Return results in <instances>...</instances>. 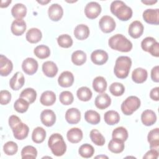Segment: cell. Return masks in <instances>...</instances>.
I'll return each instance as SVG.
<instances>
[{"mask_svg": "<svg viewBox=\"0 0 159 159\" xmlns=\"http://www.w3.org/2000/svg\"><path fill=\"white\" fill-rule=\"evenodd\" d=\"M58 70V67L53 61H47L42 65V71L48 77H54L57 74Z\"/></svg>", "mask_w": 159, "mask_h": 159, "instance_id": "obj_23", "label": "cell"}, {"mask_svg": "<svg viewBox=\"0 0 159 159\" xmlns=\"http://www.w3.org/2000/svg\"><path fill=\"white\" fill-rule=\"evenodd\" d=\"M45 137L46 131L43 128L37 127L34 129L32 134V139L34 142L36 143H40L44 141Z\"/></svg>", "mask_w": 159, "mask_h": 159, "instance_id": "obj_33", "label": "cell"}, {"mask_svg": "<svg viewBox=\"0 0 159 159\" xmlns=\"http://www.w3.org/2000/svg\"><path fill=\"white\" fill-rule=\"evenodd\" d=\"M109 46L113 50L128 52L132 48V42L122 34H116L112 36L108 41Z\"/></svg>", "mask_w": 159, "mask_h": 159, "instance_id": "obj_3", "label": "cell"}, {"mask_svg": "<svg viewBox=\"0 0 159 159\" xmlns=\"http://www.w3.org/2000/svg\"><path fill=\"white\" fill-rule=\"evenodd\" d=\"M150 149L158 151L159 148V129L155 128L150 130L147 136Z\"/></svg>", "mask_w": 159, "mask_h": 159, "instance_id": "obj_20", "label": "cell"}, {"mask_svg": "<svg viewBox=\"0 0 159 159\" xmlns=\"http://www.w3.org/2000/svg\"><path fill=\"white\" fill-rule=\"evenodd\" d=\"M89 136L92 142L96 145L102 146L105 143V139L104 136L97 129H93L91 130Z\"/></svg>", "mask_w": 159, "mask_h": 159, "instance_id": "obj_40", "label": "cell"}, {"mask_svg": "<svg viewBox=\"0 0 159 159\" xmlns=\"http://www.w3.org/2000/svg\"><path fill=\"white\" fill-rule=\"evenodd\" d=\"M11 99V94L7 90H1L0 92V102L2 105L7 104Z\"/></svg>", "mask_w": 159, "mask_h": 159, "instance_id": "obj_49", "label": "cell"}, {"mask_svg": "<svg viewBox=\"0 0 159 159\" xmlns=\"http://www.w3.org/2000/svg\"><path fill=\"white\" fill-rule=\"evenodd\" d=\"M11 3V0H6V1H1V8H4V7H7V6H9V5Z\"/></svg>", "mask_w": 159, "mask_h": 159, "instance_id": "obj_54", "label": "cell"}, {"mask_svg": "<svg viewBox=\"0 0 159 159\" xmlns=\"http://www.w3.org/2000/svg\"><path fill=\"white\" fill-rule=\"evenodd\" d=\"M74 82V76L71 72L68 71H65L62 72L58 78V84L63 88H68L71 86Z\"/></svg>", "mask_w": 159, "mask_h": 159, "instance_id": "obj_16", "label": "cell"}, {"mask_svg": "<svg viewBox=\"0 0 159 159\" xmlns=\"http://www.w3.org/2000/svg\"><path fill=\"white\" fill-rule=\"evenodd\" d=\"M65 119L70 124H76L81 119V113L77 108L72 107L68 109L65 113Z\"/></svg>", "mask_w": 159, "mask_h": 159, "instance_id": "obj_18", "label": "cell"}, {"mask_svg": "<svg viewBox=\"0 0 159 159\" xmlns=\"http://www.w3.org/2000/svg\"><path fill=\"white\" fill-rule=\"evenodd\" d=\"M143 19L148 24L158 25L159 24V9H146L143 12Z\"/></svg>", "mask_w": 159, "mask_h": 159, "instance_id": "obj_9", "label": "cell"}, {"mask_svg": "<svg viewBox=\"0 0 159 159\" xmlns=\"http://www.w3.org/2000/svg\"><path fill=\"white\" fill-rule=\"evenodd\" d=\"M37 156V151L36 148L32 145H27L24 147L21 151L22 158H35Z\"/></svg>", "mask_w": 159, "mask_h": 159, "instance_id": "obj_42", "label": "cell"}, {"mask_svg": "<svg viewBox=\"0 0 159 159\" xmlns=\"http://www.w3.org/2000/svg\"><path fill=\"white\" fill-rule=\"evenodd\" d=\"M71 61L75 65H82L86 61V55L82 50H76L71 55Z\"/></svg>", "mask_w": 159, "mask_h": 159, "instance_id": "obj_34", "label": "cell"}, {"mask_svg": "<svg viewBox=\"0 0 159 159\" xmlns=\"http://www.w3.org/2000/svg\"><path fill=\"white\" fill-rule=\"evenodd\" d=\"M157 2V1H153V0H151V1H148V0H147V1H142V2L143 3V4H145L147 5H152L155 3H156Z\"/></svg>", "mask_w": 159, "mask_h": 159, "instance_id": "obj_55", "label": "cell"}, {"mask_svg": "<svg viewBox=\"0 0 159 159\" xmlns=\"http://www.w3.org/2000/svg\"><path fill=\"white\" fill-rule=\"evenodd\" d=\"M155 42H157V41L154 38H153L152 37H147L145 38L142 41L141 47L144 51L148 52V51L150 49V48L152 47V46Z\"/></svg>", "mask_w": 159, "mask_h": 159, "instance_id": "obj_48", "label": "cell"}, {"mask_svg": "<svg viewBox=\"0 0 159 159\" xmlns=\"http://www.w3.org/2000/svg\"><path fill=\"white\" fill-rule=\"evenodd\" d=\"M110 10L112 14L122 21H127L132 16V9L122 1H112L110 6Z\"/></svg>", "mask_w": 159, "mask_h": 159, "instance_id": "obj_2", "label": "cell"}, {"mask_svg": "<svg viewBox=\"0 0 159 159\" xmlns=\"http://www.w3.org/2000/svg\"><path fill=\"white\" fill-rule=\"evenodd\" d=\"M57 42L61 47L69 48L73 45V40L68 34H62L57 38Z\"/></svg>", "mask_w": 159, "mask_h": 159, "instance_id": "obj_45", "label": "cell"}, {"mask_svg": "<svg viewBox=\"0 0 159 159\" xmlns=\"http://www.w3.org/2000/svg\"><path fill=\"white\" fill-rule=\"evenodd\" d=\"M13 64L12 61L3 55H0V75L2 76H8L12 71Z\"/></svg>", "mask_w": 159, "mask_h": 159, "instance_id": "obj_12", "label": "cell"}, {"mask_svg": "<svg viewBox=\"0 0 159 159\" xmlns=\"http://www.w3.org/2000/svg\"><path fill=\"white\" fill-rule=\"evenodd\" d=\"M37 2L42 5H44V4H46L47 3H48L49 2H50V1L48 0V1H37Z\"/></svg>", "mask_w": 159, "mask_h": 159, "instance_id": "obj_56", "label": "cell"}, {"mask_svg": "<svg viewBox=\"0 0 159 159\" xmlns=\"http://www.w3.org/2000/svg\"><path fill=\"white\" fill-rule=\"evenodd\" d=\"M132 66L130 58L127 56L119 57L115 63L114 72L115 75L120 79H124L129 75Z\"/></svg>", "mask_w": 159, "mask_h": 159, "instance_id": "obj_4", "label": "cell"}, {"mask_svg": "<svg viewBox=\"0 0 159 159\" xmlns=\"http://www.w3.org/2000/svg\"><path fill=\"white\" fill-rule=\"evenodd\" d=\"M38 62L33 58H27L22 63V68L23 71L29 75H32L36 73L38 70Z\"/></svg>", "mask_w": 159, "mask_h": 159, "instance_id": "obj_10", "label": "cell"}, {"mask_svg": "<svg viewBox=\"0 0 159 159\" xmlns=\"http://www.w3.org/2000/svg\"><path fill=\"white\" fill-rule=\"evenodd\" d=\"M56 101V95L54 92L52 91H44L40 96V103L43 106H52Z\"/></svg>", "mask_w": 159, "mask_h": 159, "instance_id": "obj_28", "label": "cell"}, {"mask_svg": "<svg viewBox=\"0 0 159 159\" xmlns=\"http://www.w3.org/2000/svg\"><path fill=\"white\" fill-rule=\"evenodd\" d=\"M109 91L112 95L115 96H120L124 94L125 91V88L122 83L115 82L110 85Z\"/></svg>", "mask_w": 159, "mask_h": 159, "instance_id": "obj_44", "label": "cell"}, {"mask_svg": "<svg viewBox=\"0 0 159 159\" xmlns=\"http://www.w3.org/2000/svg\"><path fill=\"white\" fill-rule=\"evenodd\" d=\"M59 99L62 104L67 106L71 104L73 102L74 97L70 91H64L60 93L59 96Z\"/></svg>", "mask_w": 159, "mask_h": 159, "instance_id": "obj_47", "label": "cell"}, {"mask_svg": "<svg viewBox=\"0 0 159 159\" xmlns=\"http://www.w3.org/2000/svg\"><path fill=\"white\" fill-rule=\"evenodd\" d=\"M9 125L11 128L14 137L17 140H23L25 139L29 134V127L22 122L19 117L12 115L9 118Z\"/></svg>", "mask_w": 159, "mask_h": 159, "instance_id": "obj_1", "label": "cell"}, {"mask_svg": "<svg viewBox=\"0 0 159 159\" xmlns=\"http://www.w3.org/2000/svg\"><path fill=\"white\" fill-rule=\"evenodd\" d=\"M48 145L52 153L57 157L62 156L66 150V145L63 138L61 135L58 133L50 135L48 141Z\"/></svg>", "mask_w": 159, "mask_h": 159, "instance_id": "obj_5", "label": "cell"}, {"mask_svg": "<svg viewBox=\"0 0 159 159\" xmlns=\"http://www.w3.org/2000/svg\"><path fill=\"white\" fill-rule=\"evenodd\" d=\"M108 148L112 153H121L124 149V141L117 139L112 138V139H111L108 143Z\"/></svg>", "mask_w": 159, "mask_h": 159, "instance_id": "obj_30", "label": "cell"}, {"mask_svg": "<svg viewBox=\"0 0 159 159\" xmlns=\"http://www.w3.org/2000/svg\"><path fill=\"white\" fill-rule=\"evenodd\" d=\"M74 35L78 40H84L87 39L89 35V27L84 24H79L75 28Z\"/></svg>", "mask_w": 159, "mask_h": 159, "instance_id": "obj_27", "label": "cell"}, {"mask_svg": "<svg viewBox=\"0 0 159 159\" xmlns=\"http://www.w3.org/2000/svg\"><path fill=\"white\" fill-rule=\"evenodd\" d=\"M91 60L93 63L98 65H102L107 62L108 54L102 50H96L91 54Z\"/></svg>", "mask_w": 159, "mask_h": 159, "instance_id": "obj_11", "label": "cell"}, {"mask_svg": "<svg viewBox=\"0 0 159 159\" xmlns=\"http://www.w3.org/2000/svg\"><path fill=\"white\" fill-rule=\"evenodd\" d=\"M78 153L83 158H91L94 153V148L91 145L84 143L80 146L78 150Z\"/></svg>", "mask_w": 159, "mask_h": 159, "instance_id": "obj_39", "label": "cell"}, {"mask_svg": "<svg viewBox=\"0 0 159 159\" xmlns=\"http://www.w3.org/2000/svg\"><path fill=\"white\" fill-rule=\"evenodd\" d=\"M99 25L103 32L110 33L115 29L116 22L112 17L109 16H104L100 19Z\"/></svg>", "mask_w": 159, "mask_h": 159, "instance_id": "obj_8", "label": "cell"}, {"mask_svg": "<svg viewBox=\"0 0 159 159\" xmlns=\"http://www.w3.org/2000/svg\"><path fill=\"white\" fill-rule=\"evenodd\" d=\"M18 150V146L16 143L12 141L6 142L3 146V151L7 155H14Z\"/></svg>", "mask_w": 159, "mask_h": 159, "instance_id": "obj_46", "label": "cell"}, {"mask_svg": "<svg viewBox=\"0 0 159 159\" xmlns=\"http://www.w3.org/2000/svg\"><path fill=\"white\" fill-rule=\"evenodd\" d=\"M101 12V7L100 4L97 2H88L84 8V13L86 16L90 19H94L98 17Z\"/></svg>", "mask_w": 159, "mask_h": 159, "instance_id": "obj_7", "label": "cell"}, {"mask_svg": "<svg viewBox=\"0 0 159 159\" xmlns=\"http://www.w3.org/2000/svg\"><path fill=\"white\" fill-rule=\"evenodd\" d=\"M141 120L143 124L146 126L152 125L157 121L156 114L152 110L147 109L142 113Z\"/></svg>", "mask_w": 159, "mask_h": 159, "instance_id": "obj_22", "label": "cell"}, {"mask_svg": "<svg viewBox=\"0 0 159 159\" xmlns=\"http://www.w3.org/2000/svg\"><path fill=\"white\" fill-rule=\"evenodd\" d=\"M111 98L106 93H101L98 95L94 101L96 107L102 110L108 107L111 105Z\"/></svg>", "mask_w": 159, "mask_h": 159, "instance_id": "obj_19", "label": "cell"}, {"mask_svg": "<svg viewBox=\"0 0 159 159\" xmlns=\"http://www.w3.org/2000/svg\"><path fill=\"white\" fill-rule=\"evenodd\" d=\"M20 98L27 100L30 104L33 103L37 98V93L35 89L31 88H27L24 89L20 94Z\"/></svg>", "mask_w": 159, "mask_h": 159, "instance_id": "obj_38", "label": "cell"}, {"mask_svg": "<svg viewBox=\"0 0 159 159\" xmlns=\"http://www.w3.org/2000/svg\"><path fill=\"white\" fill-rule=\"evenodd\" d=\"M143 29V24L139 20H135L129 25L128 32L131 37L138 39L142 35Z\"/></svg>", "mask_w": 159, "mask_h": 159, "instance_id": "obj_15", "label": "cell"}, {"mask_svg": "<svg viewBox=\"0 0 159 159\" xmlns=\"http://www.w3.org/2000/svg\"><path fill=\"white\" fill-rule=\"evenodd\" d=\"M148 73L147 70L142 68L135 69L132 73V79L136 83H142L147 78Z\"/></svg>", "mask_w": 159, "mask_h": 159, "instance_id": "obj_25", "label": "cell"}, {"mask_svg": "<svg viewBox=\"0 0 159 159\" xmlns=\"http://www.w3.org/2000/svg\"><path fill=\"white\" fill-rule=\"evenodd\" d=\"M11 14L16 19H22L26 16L27 8L23 4L17 3L12 7Z\"/></svg>", "mask_w": 159, "mask_h": 159, "instance_id": "obj_29", "label": "cell"}, {"mask_svg": "<svg viewBox=\"0 0 159 159\" xmlns=\"http://www.w3.org/2000/svg\"><path fill=\"white\" fill-rule=\"evenodd\" d=\"M40 120L42 123L45 126L51 127L55 123V114L50 109H45L40 114Z\"/></svg>", "mask_w": 159, "mask_h": 159, "instance_id": "obj_13", "label": "cell"}, {"mask_svg": "<svg viewBox=\"0 0 159 159\" xmlns=\"http://www.w3.org/2000/svg\"><path fill=\"white\" fill-rule=\"evenodd\" d=\"M158 87H156L153 88L150 92V97L152 99L153 101H158L159 100V96H158Z\"/></svg>", "mask_w": 159, "mask_h": 159, "instance_id": "obj_53", "label": "cell"}, {"mask_svg": "<svg viewBox=\"0 0 159 159\" xmlns=\"http://www.w3.org/2000/svg\"><path fill=\"white\" fill-rule=\"evenodd\" d=\"M158 151L156 150L150 149L149 151H148L145 155L143 157V158L145 159H157L158 157Z\"/></svg>", "mask_w": 159, "mask_h": 159, "instance_id": "obj_50", "label": "cell"}, {"mask_svg": "<svg viewBox=\"0 0 159 159\" xmlns=\"http://www.w3.org/2000/svg\"><path fill=\"white\" fill-rule=\"evenodd\" d=\"M34 53L39 58L45 59L50 56V50L48 46L45 45H40L34 48Z\"/></svg>", "mask_w": 159, "mask_h": 159, "instance_id": "obj_35", "label": "cell"}, {"mask_svg": "<svg viewBox=\"0 0 159 159\" xmlns=\"http://www.w3.org/2000/svg\"><path fill=\"white\" fill-rule=\"evenodd\" d=\"M25 78L24 75L20 72H16L9 81V85L12 89L19 90L24 84Z\"/></svg>", "mask_w": 159, "mask_h": 159, "instance_id": "obj_17", "label": "cell"}, {"mask_svg": "<svg viewBox=\"0 0 159 159\" xmlns=\"http://www.w3.org/2000/svg\"><path fill=\"white\" fill-rule=\"evenodd\" d=\"M94 90L99 93H102L107 88V82L102 76L96 77L93 81Z\"/></svg>", "mask_w": 159, "mask_h": 159, "instance_id": "obj_31", "label": "cell"}, {"mask_svg": "<svg viewBox=\"0 0 159 159\" xmlns=\"http://www.w3.org/2000/svg\"><path fill=\"white\" fill-rule=\"evenodd\" d=\"M66 137L70 142L73 143H77L80 142L83 139V132L79 128H71L67 132Z\"/></svg>", "mask_w": 159, "mask_h": 159, "instance_id": "obj_24", "label": "cell"}, {"mask_svg": "<svg viewBox=\"0 0 159 159\" xmlns=\"http://www.w3.org/2000/svg\"><path fill=\"white\" fill-rule=\"evenodd\" d=\"M29 104L30 103L27 100L24 98H19L15 101L14 104V108L17 112L24 113L27 111Z\"/></svg>", "mask_w": 159, "mask_h": 159, "instance_id": "obj_41", "label": "cell"}, {"mask_svg": "<svg viewBox=\"0 0 159 159\" xmlns=\"http://www.w3.org/2000/svg\"><path fill=\"white\" fill-rule=\"evenodd\" d=\"M112 137L114 139H117L125 142L128 138V132L125 128L119 127L112 131Z\"/></svg>", "mask_w": 159, "mask_h": 159, "instance_id": "obj_43", "label": "cell"}, {"mask_svg": "<svg viewBox=\"0 0 159 159\" xmlns=\"http://www.w3.org/2000/svg\"><path fill=\"white\" fill-rule=\"evenodd\" d=\"M84 119L87 122L90 124H98L101 120L99 113L93 110H88L84 114Z\"/></svg>", "mask_w": 159, "mask_h": 159, "instance_id": "obj_37", "label": "cell"}, {"mask_svg": "<svg viewBox=\"0 0 159 159\" xmlns=\"http://www.w3.org/2000/svg\"><path fill=\"white\" fill-rule=\"evenodd\" d=\"M140 106V100L135 96H130L127 98L122 103L120 108L122 112L126 116L132 114Z\"/></svg>", "mask_w": 159, "mask_h": 159, "instance_id": "obj_6", "label": "cell"}, {"mask_svg": "<svg viewBox=\"0 0 159 159\" xmlns=\"http://www.w3.org/2000/svg\"><path fill=\"white\" fill-rule=\"evenodd\" d=\"M148 52L154 57H158L159 56V43L158 42H155L150 48Z\"/></svg>", "mask_w": 159, "mask_h": 159, "instance_id": "obj_52", "label": "cell"}, {"mask_svg": "<svg viewBox=\"0 0 159 159\" xmlns=\"http://www.w3.org/2000/svg\"><path fill=\"white\" fill-rule=\"evenodd\" d=\"M151 78L154 82H159V66L158 65L154 66L152 69Z\"/></svg>", "mask_w": 159, "mask_h": 159, "instance_id": "obj_51", "label": "cell"}, {"mask_svg": "<svg viewBox=\"0 0 159 159\" xmlns=\"http://www.w3.org/2000/svg\"><path fill=\"white\" fill-rule=\"evenodd\" d=\"M48 14L52 20L55 22L58 21L63 15V8L58 4H53L48 7Z\"/></svg>", "mask_w": 159, "mask_h": 159, "instance_id": "obj_14", "label": "cell"}, {"mask_svg": "<svg viewBox=\"0 0 159 159\" xmlns=\"http://www.w3.org/2000/svg\"><path fill=\"white\" fill-rule=\"evenodd\" d=\"M42 37L41 31L37 28H31L26 33V40L31 43H36L39 42Z\"/></svg>", "mask_w": 159, "mask_h": 159, "instance_id": "obj_26", "label": "cell"}, {"mask_svg": "<svg viewBox=\"0 0 159 159\" xmlns=\"http://www.w3.org/2000/svg\"><path fill=\"white\" fill-rule=\"evenodd\" d=\"M76 95L80 101H88L91 99L93 93L89 88L82 86L77 90Z\"/></svg>", "mask_w": 159, "mask_h": 159, "instance_id": "obj_36", "label": "cell"}, {"mask_svg": "<svg viewBox=\"0 0 159 159\" xmlns=\"http://www.w3.org/2000/svg\"><path fill=\"white\" fill-rule=\"evenodd\" d=\"M105 122L110 125L117 124L120 120V116L117 111L111 110L107 111L104 116Z\"/></svg>", "mask_w": 159, "mask_h": 159, "instance_id": "obj_32", "label": "cell"}, {"mask_svg": "<svg viewBox=\"0 0 159 159\" xmlns=\"http://www.w3.org/2000/svg\"><path fill=\"white\" fill-rule=\"evenodd\" d=\"M108 158V157H106V156H105V155H100V156H97V157H96V158Z\"/></svg>", "mask_w": 159, "mask_h": 159, "instance_id": "obj_57", "label": "cell"}, {"mask_svg": "<svg viewBox=\"0 0 159 159\" xmlns=\"http://www.w3.org/2000/svg\"><path fill=\"white\" fill-rule=\"evenodd\" d=\"M25 29L26 23L22 19H16L12 22L11 30L14 35L16 36L21 35L24 33Z\"/></svg>", "mask_w": 159, "mask_h": 159, "instance_id": "obj_21", "label": "cell"}]
</instances>
